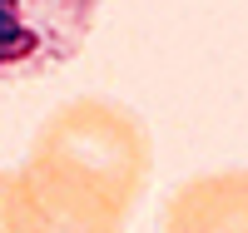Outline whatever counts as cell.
Instances as JSON below:
<instances>
[{
  "instance_id": "cell-1",
  "label": "cell",
  "mask_w": 248,
  "mask_h": 233,
  "mask_svg": "<svg viewBox=\"0 0 248 233\" xmlns=\"http://www.w3.org/2000/svg\"><path fill=\"white\" fill-rule=\"evenodd\" d=\"M30 159L105 188L109 199H119L134 214V203L144 199V184H149V169H154V144L129 104L79 94L45 114V124L30 139Z\"/></svg>"
},
{
  "instance_id": "cell-2",
  "label": "cell",
  "mask_w": 248,
  "mask_h": 233,
  "mask_svg": "<svg viewBox=\"0 0 248 233\" xmlns=\"http://www.w3.org/2000/svg\"><path fill=\"white\" fill-rule=\"evenodd\" d=\"M99 0H0V84L65 70L90 45Z\"/></svg>"
},
{
  "instance_id": "cell-3",
  "label": "cell",
  "mask_w": 248,
  "mask_h": 233,
  "mask_svg": "<svg viewBox=\"0 0 248 233\" xmlns=\"http://www.w3.org/2000/svg\"><path fill=\"white\" fill-rule=\"evenodd\" d=\"M129 208L65 169L25 159L10 169L5 228L10 233H124Z\"/></svg>"
},
{
  "instance_id": "cell-4",
  "label": "cell",
  "mask_w": 248,
  "mask_h": 233,
  "mask_svg": "<svg viewBox=\"0 0 248 233\" xmlns=\"http://www.w3.org/2000/svg\"><path fill=\"white\" fill-rule=\"evenodd\" d=\"M164 233H248V164L184 179L164 203Z\"/></svg>"
},
{
  "instance_id": "cell-5",
  "label": "cell",
  "mask_w": 248,
  "mask_h": 233,
  "mask_svg": "<svg viewBox=\"0 0 248 233\" xmlns=\"http://www.w3.org/2000/svg\"><path fill=\"white\" fill-rule=\"evenodd\" d=\"M5 188H10V169H0V233H10L5 228Z\"/></svg>"
}]
</instances>
